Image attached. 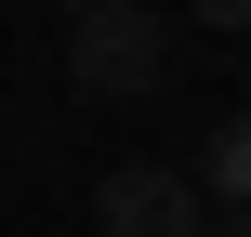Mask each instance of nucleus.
Segmentation results:
<instances>
[{
  "label": "nucleus",
  "instance_id": "obj_1",
  "mask_svg": "<svg viewBox=\"0 0 251 237\" xmlns=\"http://www.w3.org/2000/svg\"><path fill=\"white\" fill-rule=\"evenodd\" d=\"M172 66H185V26H172L159 0H93V13H66V79H79L93 106H146V92H172Z\"/></svg>",
  "mask_w": 251,
  "mask_h": 237
},
{
  "label": "nucleus",
  "instance_id": "obj_2",
  "mask_svg": "<svg viewBox=\"0 0 251 237\" xmlns=\"http://www.w3.org/2000/svg\"><path fill=\"white\" fill-rule=\"evenodd\" d=\"M199 185L172 172V158H119L106 185H93V237H199Z\"/></svg>",
  "mask_w": 251,
  "mask_h": 237
},
{
  "label": "nucleus",
  "instance_id": "obj_3",
  "mask_svg": "<svg viewBox=\"0 0 251 237\" xmlns=\"http://www.w3.org/2000/svg\"><path fill=\"white\" fill-rule=\"evenodd\" d=\"M185 185H199L212 211H251V106H225V119H212V158H199Z\"/></svg>",
  "mask_w": 251,
  "mask_h": 237
},
{
  "label": "nucleus",
  "instance_id": "obj_4",
  "mask_svg": "<svg viewBox=\"0 0 251 237\" xmlns=\"http://www.w3.org/2000/svg\"><path fill=\"white\" fill-rule=\"evenodd\" d=\"M185 13H199L212 40H251V0H185Z\"/></svg>",
  "mask_w": 251,
  "mask_h": 237
},
{
  "label": "nucleus",
  "instance_id": "obj_5",
  "mask_svg": "<svg viewBox=\"0 0 251 237\" xmlns=\"http://www.w3.org/2000/svg\"><path fill=\"white\" fill-rule=\"evenodd\" d=\"M199 237H251V211H199Z\"/></svg>",
  "mask_w": 251,
  "mask_h": 237
},
{
  "label": "nucleus",
  "instance_id": "obj_6",
  "mask_svg": "<svg viewBox=\"0 0 251 237\" xmlns=\"http://www.w3.org/2000/svg\"><path fill=\"white\" fill-rule=\"evenodd\" d=\"M53 13H93V0H53Z\"/></svg>",
  "mask_w": 251,
  "mask_h": 237
}]
</instances>
